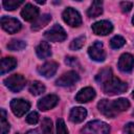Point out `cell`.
<instances>
[{
	"label": "cell",
	"mask_w": 134,
	"mask_h": 134,
	"mask_svg": "<svg viewBox=\"0 0 134 134\" xmlns=\"http://www.w3.org/2000/svg\"><path fill=\"white\" fill-rule=\"evenodd\" d=\"M127 88H128L127 84L115 76L110 77L106 83L103 84L104 92L109 95H116V94L124 93L127 90Z\"/></svg>",
	"instance_id": "cell-1"
},
{
	"label": "cell",
	"mask_w": 134,
	"mask_h": 134,
	"mask_svg": "<svg viewBox=\"0 0 134 134\" xmlns=\"http://www.w3.org/2000/svg\"><path fill=\"white\" fill-rule=\"evenodd\" d=\"M110 127L102 120H92L86 124L79 134H109Z\"/></svg>",
	"instance_id": "cell-2"
},
{
	"label": "cell",
	"mask_w": 134,
	"mask_h": 134,
	"mask_svg": "<svg viewBox=\"0 0 134 134\" xmlns=\"http://www.w3.org/2000/svg\"><path fill=\"white\" fill-rule=\"evenodd\" d=\"M44 37L50 42H63L66 40L67 34L61 25L54 24L52 27L45 31Z\"/></svg>",
	"instance_id": "cell-3"
},
{
	"label": "cell",
	"mask_w": 134,
	"mask_h": 134,
	"mask_svg": "<svg viewBox=\"0 0 134 134\" xmlns=\"http://www.w3.org/2000/svg\"><path fill=\"white\" fill-rule=\"evenodd\" d=\"M25 83L26 80L21 74H13L4 80L5 86L13 92H19L20 90H22L25 86Z\"/></svg>",
	"instance_id": "cell-4"
},
{
	"label": "cell",
	"mask_w": 134,
	"mask_h": 134,
	"mask_svg": "<svg viewBox=\"0 0 134 134\" xmlns=\"http://www.w3.org/2000/svg\"><path fill=\"white\" fill-rule=\"evenodd\" d=\"M63 20L65 23H67L68 25L72 26V27H77L82 24V17L79 14L77 10H75L72 7H67L63 14H62Z\"/></svg>",
	"instance_id": "cell-5"
},
{
	"label": "cell",
	"mask_w": 134,
	"mask_h": 134,
	"mask_svg": "<svg viewBox=\"0 0 134 134\" xmlns=\"http://www.w3.org/2000/svg\"><path fill=\"white\" fill-rule=\"evenodd\" d=\"M89 57L95 62H103L106 59V52L104 49V45L99 41H95L89 48H88Z\"/></svg>",
	"instance_id": "cell-6"
},
{
	"label": "cell",
	"mask_w": 134,
	"mask_h": 134,
	"mask_svg": "<svg viewBox=\"0 0 134 134\" xmlns=\"http://www.w3.org/2000/svg\"><path fill=\"white\" fill-rule=\"evenodd\" d=\"M29 108H30V104L28 100L22 98H14L10 102V109L13 113L18 117L23 116L29 110Z\"/></svg>",
	"instance_id": "cell-7"
},
{
	"label": "cell",
	"mask_w": 134,
	"mask_h": 134,
	"mask_svg": "<svg viewBox=\"0 0 134 134\" xmlns=\"http://www.w3.org/2000/svg\"><path fill=\"white\" fill-rule=\"evenodd\" d=\"M0 23H1V27L8 34H16L17 31H19L21 29L20 21L15 18H12V17L3 16L1 18Z\"/></svg>",
	"instance_id": "cell-8"
},
{
	"label": "cell",
	"mask_w": 134,
	"mask_h": 134,
	"mask_svg": "<svg viewBox=\"0 0 134 134\" xmlns=\"http://www.w3.org/2000/svg\"><path fill=\"white\" fill-rule=\"evenodd\" d=\"M80 80L79 74L75 71H68L65 72L64 74H62L57 81L55 84L58 86H62V87H67V86H72L73 84H75L77 81Z\"/></svg>",
	"instance_id": "cell-9"
},
{
	"label": "cell",
	"mask_w": 134,
	"mask_h": 134,
	"mask_svg": "<svg viewBox=\"0 0 134 134\" xmlns=\"http://www.w3.org/2000/svg\"><path fill=\"white\" fill-rule=\"evenodd\" d=\"M92 30L95 35L98 36H107L113 30V25L111 22L107 20L97 21L94 24H92Z\"/></svg>",
	"instance_id": "cell-10"
},
{
	"label": "cell",
	"mask_w": 134,
	"mask_h": 134,
	"mask_svg": "<svg viewBox=\"0 0 134 134\" xmlns=\"http://www.w3.org/2000/svg\"><path fill=\"white\" fill-rule=\"evenodd\" d=\"M58 103H59V97L54 94H49V95L42 97L38 102V108L41 111H46V110L54 108L58 105Z\"/></svg>",
	"instance_id": "cell-11"
},
{
	"label": "cell",
	"mask_w": 134,
	"mask_h": 134,
	"mask_svg": "<svg viewBox=\"0 0 134 134\" xmlns=\"http://www.w3.org/2000/svg\"><path fill=\"white\" fill-rule=\"evenodd\" d=\"M97 108L100 113H103L105 116L110 117V118H113L118 114L113 107V103L110 102L109 99H102L100 102H98Z\"/></svg>",
	"instance_id": "cell-12"
},
{
	"label": "cell",
	"mask_w": 134,
	"mask_h": 134,
	"mask_svg": "<svg viewBox=\"0 0 134 134\" xmlns=\"http://www.w3.org/2000/svg\"><path fill=\"white\" fill-rule=\"evenodd\" d=\"M134 67V58L130 53H122L118 60V68L122 72H130Z\"/></svg>",
	"instance_id": "cell-13"
},
{
	"label": "cell",
	"mask_w": 134,
	"mask_h": 134,
	"mask_svg": "<svg viewBox=\"0 0 134 134\" xmlns=\"http://www.w3.org/2000/svg\"><path fill=\"white\" fill-rule=\"evenodd\" d=\"M21 16L25 21H35L39 17V8L34 6L30 3L25 4V6L21 10Z\"/></svg>",
	"instance_id": "cell-14"
},
{
	"label": "cell",
	"mask_w": 134,
	"mask_h": 134,
	"mask_svg": "<svg viewBox=\"0 0 134 134\" xmlns=\"http://www.w3.org/2000/svg\"><path fill=\"white\" fill-rule=\"evenodd\" d=\"M58 63L50 61V62H46L44 63L42 66H40L38 68V71L41 75H43L44 77H51L55 74L57 70H58Z\"/></svg>",
	"instance_id": "cell-15"
},
{
	"label": "cell",
	"mask_w": 134,
	"mask_h": 134,
	"mask_svg": "<svg viewBox=\"0 0 134 134\" xmlns=\"http://www.w3.org/2000/svg\"><path fill=\"white\" fill-rule=\"evenodd\" d=\"M94 97H95L94 89L91 87H85L77 92V94L75 96V100L79 103H87V102H90L91 99H93Z\"/></svg>",
	"instance_id": "cell-16"
},
{
	"label": "cell",
	"mask_w": 134,
	"mask_h": 134,
	"mask_svg": "<svg viewBox=\"0 0 134 134\" xmlns=\"http://www.w3.org/2000/svg\"><path fill=\"white\" fill-rule=\"evenodd\" d=\"M86 116H87V111H86V109H84L82 107L72 108L69 113V119L74 124L82 122L86 118Z\"/></svg>",
	"instance_id": "cell-17"
},
{
	"label": "cell",
	"mask_w": 134,
	"mask_h": 134,
	"mask_svg": "<svg viewBox=\"0 0 134 134\" xmlns=\"http://www.w3.org/2000/svg\"><path fill=\"white\" fill-rule=\"evenodd\" d=\"M17 66V61L13 57H6L1 60V67H0V73L4 74L10 70H13Z\"/></svg>",
	"instance_id": "cell-18"
},
{
	"label": "cell",
	"mask_w": 134,
	"mask_h": 134,
	"mask_svg": "<svg viewBox=\"0 0 134 134\" xmlns=\"http://www.w3.org/2000/svg\"><path fill=\"white\" fill-rule=\"evenodd\" d=\"M36 53L40 59H47L51 55V47L47 42H41L36 47Z\"/></svg>",
	"instance_id": "cell-19"
},
{
	"label": "cell",
	"mask_w": 134,
	"mask_h": 134,
	"mask_svg": "<svg viewBox=\"0 0 134 134\" xmlns=\"http://www.w3.org/2000/svg\"><path fill=\"white\" fill-rule=\"evenodd\" d=\"M50 20H51V16L49 14H43L42 16L38 17L37 20L34 21V23L31 25V29L32 30H36V31L37 30H40L42 27L46 26L50 22Z\"/></svg>",
	"instance_id": "cell-20"
},
{
	"label": "cell",
	"mask_w": 134,
	"mask_h": 134,
	"mask_svg": "<svg viewBox=\"0 0 134 134\" xmlns=\"http://www.w3.org/2000/svg\"><path fill=\"white\" fill-rule=\"evenodd\" d=\"M87 14L90 18H96L103 14V2L102 1H93L90 7L87 10Z\"/></svg>",
	"instance_id": "cell-21"
},
{
	"label": "cell",
	"mask_w": 134,
	"mask_h": 134,
	"mask_svg": "<svg viewBox=\"0 0 134 134\" xmlns=\"http://www.w3.org/2000/svg\"><path fill=\"white\" fill-rule=\"evenodd\" d=\"M112 103H113V107H114V109L117 113L126 111L130 107V102L127 98H118V99L113 100Z\"/></svg>",
	"instance_id": "cell-22"
},
{
	"label": "cell",
	"mask_w": 134,
	"mask_h": 134,
	"mask_svg": "<svg viewBox=\"0 0 134 134\" xmlns=\"http://www.w3.org/2000/svg\"><path fill=\"white\" fill-rule=\"evenodd\" d=\"M113 75H112V71H111V69L110 68H106V69H103V70H100L98 73H97V75H96V77H95V80H96V82L97 83H99V84H104V83H106L110 77H112Z\"/></svg>",
	"instance_id": "cell-23"
},
{
	"label": "cell",
	"mask_w": 134,
	"mask_h": 134,
	"mask_svg": "<svg viewBox=\"0 0 134 134\" xmlns=\"http://www.w3.org/2000/svg\"><path fill=\"white\" fill-rule=\"evenodd\" d=\"M44 91H45V86L39 81H34L29 85V92L32 95H40Z\"/></svg>",
	"instance_id": "cell-24"
},
{
	"label": "cell",
	"mask_w": 134,
	"mask_h": 134,
	"mask_svg": "<svg viewBox=\"0 0 134 134\" xmlns=\"http://www.w3.org/2000/svg\"><path fill=\"white\" fill-rule=\"evenodd\" d=\"M26 47V43L22 40H12L7 44V48L12 51H19Z\"/></svg>",
	"instance_id": "cell-25"
},
{
	"label": "cell",
	"mask_w": 134,
	"mask_h": 134,
	"mask_svg": "<svg viewBox=\"0 0 134 134\" xmlns=\"http://www.w3.org/2000/svg\"><path fill=\"white\" fill-rule=\"evenodd\" d=\"M22 3H23L22 0H6V1H3L2 2L3 7L6 10H14L17 7H19Z\"/></svg>",
	"instance_id": "cell-26"
},
{
	"label": "cell",
	"mask_w": 134,
	"mask_h": 134,
	"mask_svg": "<svg viewBox=\"0 0 134 134\" xmlns=\"http://www.w3.org/2000/svg\"><path fill=\"white\" fill-rule=\"evenodd\" d=\"M1 134H7L10 127H9V124L8 121L6 120V112L5 110L1 109Z\"/></svg>",
	"instance_id": "cell-27"
},
{
	"label": "cell",
	"mask_w": 134,
	"mask_h": 134,
	"mask_svg": "<svg viewBox=\"0 0 134 134\" xmlns=\"http://www.w3.org/2000/svg\"><path fill=\"white\" fill-rule=\"evenodd\" d=\"M41 129H42V134H52V121H51V119L48 117H45L42 120Z\"/></svg>",
	"instance_id": "cell-28"
},
{
	"label": "cell",
	"mask_w": 134,
	"mask_h": 134,
	"mask_svg": "<svg viewBox=\"0 0 134 134\" xmlns=\"http://www.w3.org/2000/svg\"><path fill=\"white\" fill-rule=\"evenodd\" d=\"M126 43V40L120 37V36H114L111 40H110V46L114 49H118L120 47H122Z\"/></svg>",
	"instance_id": "cell-29"
},
{
	"label": "cell",
	"mask_w": 134,
	"mask_h": 134,
	"mask_svg": "<svg viewBox=\"0 0 134 134\" xmlns=\"http://www.w3.org/2000/svg\"><path fill=\"white\" fill-rule=\"evenodd\" d=\"M85 40H86L85 36L77 37L76 39H74L70 43V49L71 50H79V49H81L84 46V44H85Z\"/></svg>",
	"instance_id": "cell-30"
},
{
	"label": "cell",
	"mask_w": 134,
	"mask_h": 134,
	"mask_svg": "<svg viewBox=\"0 0 134 134\" xmlns=\"http://www.w3.org/2000/svg\"><path fill=\"white\" fill-rule=\"evenodd\" d=\"M57 134H68L67 127L62 118L57 120Z\"/></svg>",
	"instance_id": "cell-31"
},
{
	"label": "cell",
	"mask_w": 134,
	"mask_h": 134,
	"mask_svg": "<svg viewBox=\"0 0 134 134\" xmlns=\"http://www.w3.org/2000/svg\"><path fill=\"white\" fill-rule=\"evenodd\" d=\"M26 121L30 125H36L39 121V114L37 112H30L27 116H26Z\"/></svg>",
	"instance_id": "cell-32"
},
{
	"label": "cell",
	"mask_w": 134,
	"mask_h": 134,
	"mask_svg": "<svg viewBox=\"0 0 134 134\" xmlns=\"http://www.w3.org/2000/svg\"><path fill=\"white\" fill-rule=\"evenodd\" d=\"M132 5H133V3L132 2H129V1H122V2H120V8H121V10L124 13L130 12L131 8H132Z\"/></svg>",
	"instance_id": "cell-33"
},
{
	"label": "cell",
	"mask_w": 134,
	"mask_h": 134,
	"mask_svg": "<svg viewBox=\"0 0 134 134\" xmlns=\"http://www.w3.org/2000/svg\"><path fill=\"white\" fill-rule=\"evenodd\" d=\"M125 131L127 134H134V124L133 122L127 124L125 127Z\"/></svg>",
	"instance_id": "cell-34"
},
{
	"label": "cell",
	"mask_w": 134,
	"mask_h": 134,
	"mask_svg": "<svg viewBox=\"0 0 134 134\" xmlns=\"http://www.w3.org/2000/svg\"><path fill=\"white\" fill-rule=\"evenodd\" d=\"M26 134H39V132H38L37 130H30V131H28Z\"/></svg>",
	"instance_id": "cell-35"
},
{
	"label": "cell",
	"mask_w": 134,
	"mask_h": 134,
	"mask_svg": "<svg viewBox=\"0 0 134 134\" xmlns=\"http://www.w3.org/2000/svg\"><path fill=\"white\" fill-rule=\"evenodd\" d=\"M132 23L134 24V16H133V19H132Z\"/></svg>",
	"instance_id": "cell-36"
},
{
	"label": "cell",
	"mask_w": 134,
	"mask_h": 134,
	"mask_svg": "<svg viewBox=\"0 0 134 134\" xmlns=\"http://www.w3.org/2000/svg\"><path fill=\"white\" fill-rule=\"evenodd\" d=\"M133 97H134V92H133Z\"/></svg>",
	"instance_id": "cell-37"
},
{
	"label": "cell",
	"mask_w": 134,
	"mask_h": 134,
	"mask_svg": "<svg viewBox=\"0 0 134 134\" xmlns=\"http://www.w3.org/2000/svg\"><path fill=\"white\" fill-rule=\"evenodd\" d=\"M133 115H134V112H133Z\"/></svg>",
	"instance_id": "cell-38"
},
{
	"label": "cell",
	"mask_w": 134,
	"mask_h": 134,
	"mask_svg": "<svg viewBox=\"0 0 134 134\" xmlns=\"http://www.w3.org/2000/svg\"><path fill=\"white\" fill-rule=\"evenodd\" d=\"M17 134H18V133H17Z\"/></svg>",
	"instance_id": "cell-39"
}]
</instances>
